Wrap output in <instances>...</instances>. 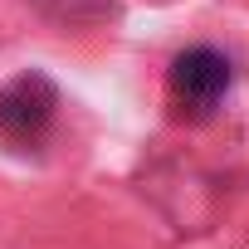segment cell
I'll return each instance as SVG.
<instances>
[{
  "instance_id": "7a4b0ae2",
  "label": "cell",
  "mask_w": 249,
  "mask_h": 249,
  "mask_svg": "<svg viewBox=\"0 0 249 249\" xmlns=\"http://www.w3.org/2000/svg\"><path fill=\"white\" fill-rule=\"evenodd\" d=\"M230 88V59L215 49H186L171 64V98L181 112H210Z\"/></svg>"
},
{
  "instance_id": "6da1fadb",
  "label": "cell",
  "mask_w": 249,
  "mask_h": 249,
  "mask_svg": "<svg viewBox=\"0 0 249 249\" xmlns=\"http://www.w3.org/2000/svg\"><path fill=\"white\" fill-rule=\"evenodd\" d=\"M54 107H59V98H54L49 78L25 73V78L5 83L0 88V137L5 142H35L49 127Z\"/></svg>"
}]
</instances>
